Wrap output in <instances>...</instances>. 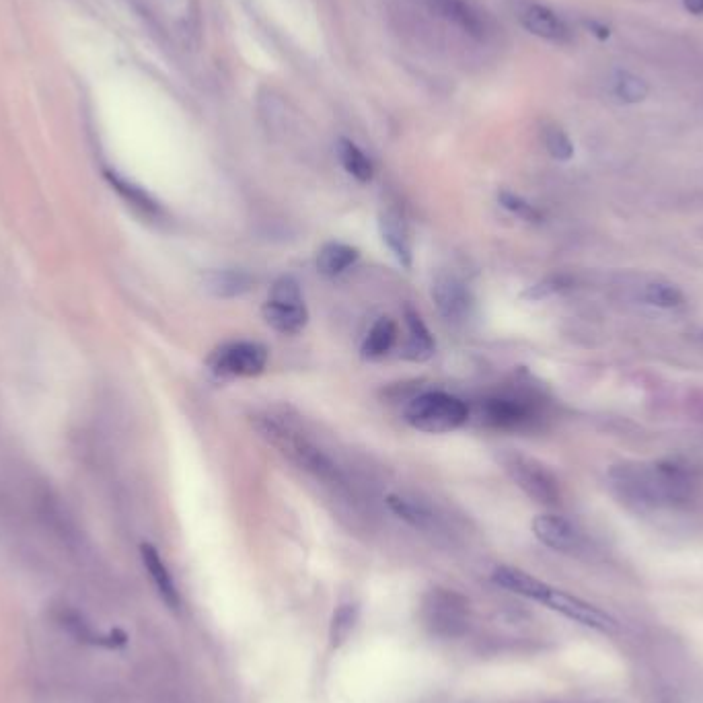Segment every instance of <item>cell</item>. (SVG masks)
<instances>
[{"label":"cell","instance_id":"cell-26","mask_svg":"<svg viewBox=\"0 0 703 703\" xmlns=\"http://www.w3.org/2000/svg\"><path fill=\"white\" fill-rule=\"evenodd\" d=\"M268 301L274 303H290V305H303L305 296H303V288L294 276H280L274 284H272V292L268 296Z\"/></svg>","mask_w":703,"mask_h":703},{"label":"cell","instance_id":"cell-29","mask_svg":"<svg viewBox=\"0 0 703 703\" xmlns=\"http://www.w3.org/2000/svg\"><path fill=\"white\" fill-rule=\"evenodd\" d=\"M570 278L568 276H549L541 282H537L535 286H531L527 292H525V299H531V301H543V299H549V296H555V294H560L564 292L566 288H570Z\"/></svg>","mask_w":703,"mask_h":703},{"label":"cell","instance_id":"cell-25","mask_svg":"<svg viewBox=\"0 0 703 703\" xmlns=\"http://www.w3.org/2000/svg\"><path fill=\"white\" fill-rule=\"evenodd\" d=\"M543 144L555 161H570L574 157V144L560 126L543 128Z\"/></svg>","mask_w":703,"mask_h":703},{"label":"cell","instance_id":"cell-31","mask_svg":"<svg viewBox=\"0 0 703 703\" xmlns=\"http://www.w3.org/2000/svg\"><path fill=\"white\" fill-rule=\"evenodd\" d=\"M685 9L693 15H703V0H685Z\"/></svg>","mask_w":703,"mask_h":703},{"label":"cell","instance_id":"cell-22","mask_svg":"<svg viewBox=\"0 0 703 703\" xmlns=\"http://www.w3.org/2000/svg\"><path fill=\"white\" fill-rule=\"evenodd\" d=\"M107 181L111 183V188H114L134 210H138L142 216L146 218H159L163 214L161 206L157 204V200H153L151 196H148L142 188H138V185L126 181L124 177L116 175V173H109L107 171Z\"/></svg>","mask_w":703,"mask_h":703},{"label":"cell","instance_id":"cell-11","mask_svg":"<svg viewBox=\"0 0 703 703\" xmlns=\"http://www.w3.org/2000/svg\"><path fill=\"white\" fill-rule=\"evenodd\" d=\"M531 529L535 537L553 551L574 555V553H580L584 547L582 533L572 521H568L566 516L551 514V512L539 514L535 516Z\"/></svg>","mask_w":703,"mask_h":703},{"label":"cell","instance_id":"cell-2","mask_svg":"<svg viewBox=\"0 0 703 703\" xmlns=\"http://www.w3.org/2000/svg\"><path fill=\"white\" fill-rule=\"evenodd\" d=\"M253 428L266 442L288 457L296 467L315 475L321 481H336L338 467L299 428L274 414H259L251 418Z\"/></svg>","mask_w":703,"mask_h":703},{"label":"cell","instance_id":"cell-1","mask_svg":"<svg viewBox=\"0 0 703 703\" xmlns=\"http://www.w3.org/2000/svg\"><path fill=\"white\" fill-rule=\"evenodd\" d=\"M615 496L632 510H673L687 506L697 494V471L681 459L654 463H619L609 469Z\"/></svg>","mask_w":703,"mask_h":703},{"label":"cell","instance_id":"cell-17","mask_svg":"<svg viewBox=\"0 0 703 703\" xmlns=\"http://www.w3.org/2000/svg\"><path fill=\"white\" fill-rule=\"evenodd\" d=\"M405 323H407V342L403 348V358L412 362L428 360L436 350L430 329L426 327L418 311H414L412 307H405Z\"/></svg>","mask_w":703,"mask_h":703},{"label":"cell","instance_id":"cell-19","mask_svg":"<svg viewBox=\"0 0 703 703\" xmlns=\"http://www.w3.org/2000/svg\"><path fill=\"white\" fill-rule=\"evenodd\" d=\"M360 259V251L352 245L329 241L317 253V270L327 278H336L350 270Z\"/></svg>","mask_w":703,"mask_h":703},{"label":"cell","instance_id":"cell-9","mask_svg":"<svg viewBox=\"0 0 703 703\" xmlns=\"http://www.w3.org/2000/svg\"><path fill=\"white\" fill-rule=\"evenodd\" d=\"M543 605L553 611H558L560 615H564L584 627L595 629V632H601V634H613L619 629L617 619H613L607 611L599 609L597 605L586 603L580 597L570 595V592L558 590V588L549 590V595L545 597Z\"/></svg>","mask_w":703,"mask_h":703},{"label":"cell","instance_id":"cell-20","mask_svg":"<svg viewBox=\"0 0 703 703\" xmlns=\"http://www.w3.org/2000/svg\"><path fill=\"white\" fill-rule=\"evenodd\" d=\"M387 506L397 518H401L403 523H407L418 531H432L436 527V516L422 502L391 494V496H387Z\"/></svg>","mask_w":703,"mask_h":703},{"label":"cell","instance_id":"cell-7","mask_svg":"<svg viewBox=\"0 0 703 703\" xmlns=\"http://www.w3.org/2000/svg\"><path fill=\"white\" fill-rule=\"evenodd\" d=\"M479 416L494 430L514 432L531 428L539 420V407L521 395H494L481 403Z\"/></svg>","mask_w":703,"mask_h":703},{"label":"cell","instance_id":"cell-21","mask_svg":"<svg viewBox=\"0 0 703 703\" xmlns=\"http://www.w3.org/2000/svg\"><path fill=\"white\" fill-rule=\"evenodd\" d=\"M395 340H397L395 321L389 317H381L375 321L373 327H370L360 352L366 360H379L391 352V348L395 346Z\"/></svg>","mask_w":703,"mask_h":703},{"label":"cell","instance_id":"cell-13","mask_svg":"<svg viewBox=\"0 0 703 703\" xmlns=\"http://www.w3.org/2000/svg\"><path fill=\"white\" fill-rule=\"evenodd\" d=\"M255 284V278L243 270H212L202 276V288L212 299L229 301L247 294Z\"/></svg>","mask_w":703,"mask_h":703},{"label":"cell","instance_id":"cell-12","mask_svg":"<svg viewBox=\"0 0 703 703\" xmlns=\"http://www.w3.org/2000/svg\"><path fill=\"white\" fill-rule=\"evenodd\" d=\"M379 233L387 249L393 253V257L403 268H412L414 262V247H412V235L410 227H407L405 216L389 206L381 210L379 214Z\"/></svg>","mask_w":703,"mask_h":703},{"label":"cell","instance_id":"cell-10","mask_svg":"<svg viewBox=\"0 0 703 703\" xmlns=\"http://www.w3.org/2000/svg\"><path fill=\"white\" fill-rule=\"evenodd\" d=\"M426 5L436 17L457 27L473 40H486L490 33V19L469 0H426Z\"/></svg>","mask_w":703,"mask_h":703},{"label":"cell","instance_id":"cell-18","mask_svg":"<svg viewBox=\"0 0 703 703\" xmlns=\"http://www.w3.org/2000/svg\"><path fill=\"white\" fill-rule=\"evenodd\" d=\"M140 555H142V562H144V568L148 572V576H151V580L155 582L157 590H159V595L163 597V601L169 605V607H179V592H177V586L173 582V576L169 574L165 562L161 560V555L159 551L153 547V545H148V543H142L140 545Z\"/></svg>","mask_w":703,"mask_h":703},{"label":"cell","instance_id":"cell-14","mask_svg":"<svg viewBox=\"0 0 703 703\" xmlns=\"http://www.w3.org/2000/svg\"><path fill=\"white\" fill-rule=\"evenodd\" d=\"M492 580L500 588L510 590V592H514V595L527 597L537 603H543L551 590V586L545 584L543 580H539L523 570H518V568H512V566H498L492 572Z\"/></svg>","mask_w":703,"mask_h":703},{"label":"cell","instance_id":"cell-3","mask_svg":"<svg viewBox=\"0 0 703 703\" xmlns=\"http://www.w3.org/2000/svg\"><path fill=\"white\" fill-rule=\"evenodd\" d=\"M405 422L426 434H447L461 428L469 418V407L463 399L444 393L426 391L407 401L403 410Z\"/></svg>","mask_w":703,"mask_h":703},{"label":"cell","instance_id":"cell-23","mask_svg":"<svg viewBox=\"0 0 703 703\" xmlns=\"http://www.w3.org/2000/svg\"><path fill=\"white\" fill-rule=\"evenodd\" d=\"M338 157H340V163L346 169V173H350L356 181H360V183L373 181L375 165L364 155V151L358 144H354L348 138H342L338 142Z\"/></svg>","mask_w":703,"mask_h":703},{"label":"cell","instance_id":"cell-24","mask_svg":"<svg viewBox=\"0 0 703 703\" xmlns=\"http://www.w3.org/2000/svg\"><path fill=\"white\" fill-rule=\"evenodd\" d=\"M640 301L656 309H677L683 305V292L669 282H648L642 286Z\"/></svg>","mask_w":703,"mask_h":703},{"label":"cell","instance_id":"cell-27","mask_svg":"<svg viewBox=\"0 0 703 703\" xmlns=\"http://www.w3.org/2000/svg\"><path fill=\"white\" fill-rule=\"evenodd\" d=\"M498 202L502 208H506L510 214L518 216L521 220H527V222H541L543 214L531 204L527 202L525 198H521L518 194H512V192H500L498 194Z\"/></svg>","mask_w":703,"mask_h":703},{"label":"cell","instance_id":"cell-28","mask_svg":"<svg viewBox=\"0 0 703 703\" xmlns=\"http://www.w3.org/2000/svg\"><path fill=\"white\" fill-rule=\"evenodd\" d=\"M615 95L625 103H636L648 95V85L642 79L634 77V74L621 72L615 81Z\"/></svg>","mask_w":703,"mask_h":703},{"label":"cell","instance_id":"cell-4","mask_svg":"<svg viewBox=\"0 0 703 703\" xmlns=\"http://www.w3.org/2000/svg\"><path fill=\"white\" fill-rule=\"evenodd\" d=\"M504 469L514 484L521 488L531 500L545 504V506H558L562 500L560 481L543 463L531 459L521 453H510L502 459Z\"/></svg>","mask_w":703,"mask_h":703},{"label":"cell","instance_id":"cell-5","mask_svg":"<svg viewBox=\"0 0 703 703\" xmlns=\"http://www.w3.org/2000/svg\"><path fill=\"white\" fill-rule=\"evenodd\" d=\"M422 617L432 634L440 638H459L469 621V603L447 588H432L424 597Z\"/></svg>","mask_w":703,"mask_h":703},{"label":"cell","instance_id":"cell-30","mask_svg":"<svg viewBox=\"0 0 703 703\" xmlns=\"http://www.w3.org/2000/svg\"><path fill=\"white\" fill-rule=\"evenodd\" d=\"M352 627H354V609L350 605H344L336 613H333V621H331L333 644H342L348 638V634L352 632Z\"/></svg>","mask_w":703,"mask_h":703},{"label":"cell","instance_id":"cell-8","mask_svg":"<svg viewBox=\"0 0 703 703\" xmlns=\"http://www.w3.org/2000/svg\"><path fill=\"white\" fill-rule=\"evenodd\" d=\"M432 301L440 317L451 325H463L475 307L471 288L455 274H440L432 282Z\"/></svg>","mask_w":703,"mask_h":703},{"label":"cell","instance_id":"cell-16","mask_svg":"<svg viewBox=\"0 0 703 703\" xmlns=\"http://www.w3.org/2000/svg\"><path fill=\"white\" fill-rule=\"evenodd\" d=\"M264 321L278 333L284 336H294V333H301L307 323H309V311L307 305H290V303H274L266 301L262 307Z\"/></svg>","mask_w":703,"mask_h":703},{"label":"cell","instance_id":"cell-32","mask_svg":"<svg viewBox=\"0 0 703 703\" xmlns=\"http://www.w3.org/2000/svg\"><path fill=\"white\" fill-rule=\"evenodd\" d=\"M588 27L592 29V33L599 35L601 40H607V37H609V29H607V27H603V25H599V23H595V21H590V23H588Z\"/></svg>","mask_w":703,"mask_h":703},{"label":"cell","instance_id":"cell-15","mask_svg":"<svg viewBox=\"0 0 703 703\" xmlns=\"http://www.w3.org/2000/svg\"><path fill=\"white\" fill-rule=\"evenodd\" d=\"M521 23L525 25L527 31H531L533 35L541 37V40L558 42V44H564V42L570 40L568 25L547 7L529 5L521 13Z\"/></svg>","mask_w":703,"mask_h":703},{"label":"cell","instance_id":"cell-6","mask_svg":"<svg viewBox=\"0 0 703 703\" xmlns=\"http://www.w3.org/2000/svg\"><path fill=\"white\" fill-rule=\"evenodd\" d=\"M218 377H257L268 364V348L259 342L239 340L216 348L208 360Z\"/></svg>","mask_w":703,"mask_h":703}]
</instances>
